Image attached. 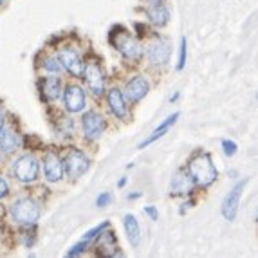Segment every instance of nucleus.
Wrapping results in <instances>:
<instances>
[{
	"mask_svg": "<svg viewBox=\"0 0 258 258\" xmlns=\"http://www.w3.org/2000/svg\"><path fill=\"white\" fill-rule=\"evenodd\" d=\"M186 170H188L189 177L194 179L195 186H201V188L211 186L217 181V177H219L215 164L211 161V155L206 154V152H195L189 157Z\"/></svg>",
	"mask_w": 258,
	"mask_h": 258,
	"instance_id": "obj_1",
	"label": "nucleus"
},
{
	"mask_svg": "<svg viewBox=\"0 0 258 258\" xmlns=\"http://www.w3.org/2000/svg\"><path fill=\"white\" fill-rule=\"evenodd\" d=\"M9 213H11L15 222L33 226V224H36V220L40 219V206L33 199L20 197L9 206Z\"/></svg>",
	"mask_w": 258,
	"mask_h": 258,
	"instance_id": "obj_2",
	"label": "nucleus"
},
{
	"mask_svg": "<svg viewBox=\"0 0 258 258\" xmlns=\"http://www.w3.org/2000/svg\"><path fill=\"white\" fill-rule=\"evenodd\" d=\"M40 164L35 155H22L13 163V175L20 182H33L38 179Z\"/></svg>",
	"mask_w": 258,
	"mask_h": 258,
	"instance_id": "obj_3",
	"label": "nucleus"
},
{
	"mask_svg": "<svg viewBox=\"0 0 258 258\" xmlns=\"http://www.w3.org/2000/svg\"><path fill=\"white\" fill-rule=\"evenodd\" d=\"M112 35H116V31H112ZM110 42H112V45H114V47L121 52V54L125 56L126 60L136 61V60H139V58H141V54H143L141 45H139V43L136 42V40H134L132 36L126 33V31H123V33H117L116 38H114V36H110Z\"/></svg>",
	"mask_w": 258,
	"mask_h": 258,
	"instance_id": "obj_4",
	"label": "nucleus"
},
{
	"mask_svg": "<svg viewBox=\"0 0 258 258\" xmlns=\"http://www.w3.org/2000/svg\"><path fill=\"white\" fill-rule=\"evenodd\" d=\"M89 166H91L89 157L82 150H76V148L71 150L63 159V170L71 179H80L89 170Z\"/></svg>",
	"mask_w": 258,
	"mask_h": 258,
	"instance_id": "obj_5",
	"label": "nucleus"
},
{
	"mask_svg": "<svg viewBox=\"0 0 258 258\" xmlns=\"http://www.w3.org/2000/svg\"><path fill=\"white\" fill-rule=\"evenodd\" d=\"M58 58H60L61 65L67 73H71L74 78H83L85 73V63L82 61V56L78 54L76 49L73 47H61L58 51Z\"/></svg>",
	"mask_w": 258,
	"mask_h": 258,
	"instance_id": "obj_6",
	"label": "nucleus"
},
{
	"mask_svg": "<svg viewBox=\"0 0 258 258\" xmlns=\"http://www.w3.org/2000/svg\"><path fill=\"white\" fill-rule=\"evenodd\" d=\"M245 184H247V179H242V181H238L237 184L231 188V191L226 195V199H224L222 215H224V219H226V220H235V217H237L238 204H240L242 191H244Z\"/></svg>",
	"mask_w": 258,
	"mask_h": 258,
	"instance_id": "obj_7",
	"label": "nucleus"
},
{
	"mask_svg": "<svg viewBox=\"0 0 258 258\" xmlns=\"http://www.w3.org/2000/svg\"><path fill=\"white\" fill-rule=\"evenodd\" d=\"M83 125V134L85 139L89 141H96V139L105 132V117L96 110H89L87 114H83L82 119Z\"/></svg>",
	"mask_w": 258,
	"mask_h": 258,
	"instance_id": "obj_8",
	"label": "nucleus"
},
{
	"mask_svg": "<svg viewBox=\"0 0 258 258\" xmlns=\"http://www.w3.org/2000/svg\"><path fill=\"white\" fill-rule=\"evenodd\" d=\"M83 78H85L87 87H89L96 96H101L105 92V73L96 61H91V63L85 65Z\"/></svg>",
	"mask_w": 258,
	"mask_h": 258,
	"instance_id": "obj_9",
	"label": "nucleus"
},
{
	"mask_svg": "<svg viewBox=\"0 0 258 258\" xmlns=\"http://www.w3.org/2000/svg\"><path fill=\"white\" fill-rule=\"evenodd\" d=\"M43 175L49 182H58L63 177V161L56 152L49 150L43 155Z\"/></svg>",
	"mask_w": 258,
	"mask_h": 258,
	"instance_id": "obj_10",
	"label": "nucleus"
},
{
	"mask_svg": "<svg viewBox=\"0 0 258 258\" xmlns=\"http://www.w3.org/2000/svg\"><path fill=\"white\" fill-rule=\"evenodd\" d=\"M147 58L154 65H164L170 60V43L164 38H155L154 42L148 43Z\"/></svg>",
	"mask_w": 258,
	"mask_h": 258,
	"instance_id": "obj_11",
	"label": "nucleus"
},
{
	"mask_svg": "<svg viewBox=\"0 0 258 258\" xmlns=\"http://www.w3.org/2000/svg\"><path fill=\"white\" fill-rule=\"evenodd\" d=\"M148 91H150V83H148L147 78L134 76L125 87V98L130 103H138L148 94Z\"/></svg>",
	"mask_w": 258,
	"mask_h": 258,
	"instance_id": "obj_12",
	"label": "nucleus"
},
{
	"mask_svg": "<svg viewBox=\"0 0 258 258\" xmlns=\"http://www.w3.org/2000/svg\"><path fill=\"white\" fill-rule=\"evenodd\" d=\"M65 108L73 114L82 112L85 108V91L80 85H67L63 92Z\"/></svg>",
	"mask_w": 258,
	"mask_h": 258,
	"instance_id": "obj_13",
	"label": "nucleus"
},
{
	"mask_svg": "<svg viewBox=\"0 0 258 258\" xmlns=\"http://www.w3.org/2000/svg\"><path fill=\"white\" fill-rule=\"evenodd\" d=\"M194 186H195L194 179L189 177L188 170L184 168V170H179V172L173 175L170 191H172V195H189L191 189H194Z\"/></svg>",
	"mask_w": 258,
	"mask_h": 258,
	"instance_id": "obj_14",
	"label": "nucleus"
},
{
	"mask_svg": "<svg viewBox=\"0 0 258 258\" xmlns=\"http://www.w3.org/2000/svg\"><path fill=\"white\" fill-rule=\"evenodd\" d=\"M107 99H108V107H110L112 114L116 117H119V119H125L126 114H128L125 94H123L119 89H110L107 94Z\"/></svg>",
	"mask_w": 258,
	"mask_h": 258,
	"instance_id": "obj_15",
	"label": "nucleus"
},
{
	"mask_svg": "<svg viewBox=\"0 0 258 258\" xmlns=\"http://www.w3.org/2000/svg\"><path fill=\"white\" fill-rule=\"evenodd\" d=\"M40 91H42V96L47 101H54L61 94V80L58 76L43 78L42 82H40Z\"/></svg>",
	"mask_w": 258,
	"mask_h": 258,
	"instance_id": "obj_16",
	"label": "nucleus"
},
{
	"mask_svg": "<svg viewBox=\"0 0 258 258\" xmlns=\"http://www.w3.org/2000/svg\"><path fill=\"white\" fill-rule=\"evenodd\" d=\"M179 116H181L179 112H175V114H172V116H168L166 119H164L163 123H161V125L157 126V128H155L154 132H152L147 139H145V141L139 143V147H138V148H147L148 145H152V143H155L159 138H163L164 134H166L168 130L172 128V125H175V121L179 119Z\"/></svg>",
	"mask_w": 258,
	"mask_h": 258,
	"instance_id": "obj_17",
	"label": "nucleus"
},
{
	"mask_svg": "<svg viewBox=\"0 0 258 258\" xmlns=\"http://www.w3.org/2000/svg\"><path fill=\"white\" fill-rule=\"evenodd\" d=\"M22 147V139L17 132L11 128H2L0 130V152L11 154V152L18 150Z\"/></svg>",
	"mask_w": 258,
	"mask_h": 258,
	"instance_id": "obj_18",
	"label": "nucleus"
},
{
	"mask_svg": "<svg viewBox=\"0 0 258 258\" xmlns=\"http://www.w3.org/2000/svg\"><path fill=\"white\" fill-rule=\"evenodd\" d=\"M123 226H125L130 245H132V247H138L139 242H141V228H139L138 219L128 213V215H125V219H123Z\"/></svg>",
	"mask_w": 258,
	"mask_h": 258,
	"instance_id": "obj_19",
	"label": "nucleus"
},
{
	"mask_svg": "<svg viewBox=\"0 0 258 258\" xmlns=\"http://www.w3.org/2000/svg\"><path fill=\"white\" fill-rule=\"evenodd\" d=\"M147 17L152 24H155V26H159V27L166 26L168 20H170V13H168V9L164 8L163 4H157V2L147 9Z\"/></svg>",
	"mask_w": 258,
	"mask_h": 258,
	"instance_id": "obj_20",
	"label": "nucleus"
},
{
	"mask_svg": "<svg viewBox=\"0 0 258 258\" xmlns=\"http://www.w3.org/2000/svg\"><path fill=\"white\" fill-rule=\"evenodd\" d=\"M43 69L47 71V73L60 74L61 71H63V65H61V61H60V58H58V54L45 58V61H43Z\"/></svg>",
	"mask_w": 258,
	"mask_h": 258,
	"instance_id": "obj_21",
	"label": "nucleus"
},
{
	"mask_svg": "<svg viewBox=\"0 0 258 258\" xmlns=\"http://www.w3.org/2000/svg\"><path fill=\"white\" fill-rule=\"evenodd\" d=\"M220 145H222V150H224V154L228 155V157H233V155H235V154H237V152H238L237 143H235V141H231V139H224V141L220 143Z\"/></svg>",
	"mask_w": 258,
	"mask_h": 258,
	"instance_id": "obj_22",
	"label": "nucleus"
},
{
	"mask_svg": "<svg viewBox=\"0 0 258 258\" xmlns=\"http://www.w3.org/2000/svg\"><path fill=\"white\" fill-rule=\"evenodd\" d=\"M186 51H188V47H186V38L182 36L181 38V47H179V63H177V69L182 71L186 65Z\"/></svg>",
	"mask_w": 258,
	"mask_h": 258,
	"instance_id": "obj_23",
	"label": "nucleus"
},
{
	"mask_svg": "<svg viewBox=\"0 0 258 258\" xmlns=\"http://www.w3.org/2000/svg\"><path fill=\"white\" fill-rule=\"evenodd\" d=\"M110 201H112V195L108 194V191H105V194H101L98 199H96V206L105 208V206H108V204H110Z\"/></svg>",
	"mask_w": 258,
	"mask_h": 258,
	"instance_id": "obj_24",
	"label": "nucleus"
},
{
	"mask_svg": "<svg viewBox=\"0 0 258 258\" xmlns=\"http://www.w3.org/2000/svg\"><path fill=\"white\" fill-rule=\"evenodd\" d=\"M8 194H9L8 182H6L4 179H2V177H0V201H2V199H4Z\"/></svg>",
	"mask_w": 258,
	"mask_h": 258,
	"instance_id": "obj_25",
	"label": "nucleus"
},
{
	"mask_svg": "<svg viewBox=\"0 0 258 258\" xmlns=\"http://www.w3.org/2000/svg\"><path fill=\"white\" fill-rule=\"evenodd\" d=\"M143 211H145L147 215H150V217H152V220H157V217H159V213H157V210H155L154 206H147Z\"/></svg>",
	"mask_w": 258,
	"mask_h": 258,
	"instance_id": "obj_26",
	"label": "nucleus"
},
{
	"mask_svg": "<svg viewBox=\"0 0 258 258\" xmlns=\"http://www.w3.org/2000/svg\"><path fill=\"white\" fill-rule=\"evenodd\" d=\"M4 128V112L0 110V130Z\"/></svg>",
	"mask_w": 258,
	"mask_h": 258,
	"instance_id": "obj_27",
	"label": "nucleus"
},
{
	"mask_svg": "<svg viewBox=\"0 0 258 258\" xmlns=\"http://www.w3.org/2000/svg\"><path fill=\"white\" fill-rule=\"evenodd\" d=\"M2 4H4V0H0V6H2Z\"/></svg>",
	"mask_w": 258,
	"mask_h": 258,
	"instance_id": "obj_28",
	"label": "nucleus"
}]
</instances>
